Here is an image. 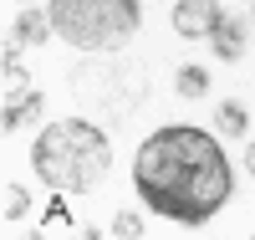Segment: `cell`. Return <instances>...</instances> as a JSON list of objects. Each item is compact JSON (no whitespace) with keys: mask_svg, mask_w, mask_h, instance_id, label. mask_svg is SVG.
<instances>
[{"mask_svg":"<svg viewBox=\"0 0 255 240\" xmlns=\"http://www.w3.org/2000/svg\"><path fill=\"white\" fill-rule=\"evenodd\" d=\"M133 184L153 215L204 225L230 200V159L204 128H158L138 148Z\"/></svg>","mask_w":255,"mask_h":240,"instance_id":"1","label":"cell"},{"mask_svg":"<svg viewBox=\"0 0 255 240\" xmlns=\"http://www.w3.org/2000/svg\"><path fill=\"white\" fill-rule=\"evenodd\" d=\"M113 164V143L97 123L87 118H61L46 123L31 143V169L61 194H87L102 184V174Z\"/></svg>","mask_w":255,"mask_h":240,"instance_id":"2","label":"cell"},{"mask_svg":"<svg viewBox=\"0 0 255 240\" xmlns=\"http://www.w3.org/2000/svg\"><path fill=\"white\" fill-rule=\"evenodd\" d=\"M72 97L87 107L92 118H108V123L133 118L148 102V72H143V61H128V56L77 61L72 67Z\"/></svg>","mask_w":255,"mask_h":240,"instance_id":"3","label":"cell"},{"mask_svg":"<svg viewBox=\"0 0 255 240\" xmlns=\"http://www.w3.org/2000/svg\"><path fill=\"white\" fill-rule=\"evenodd\" d=\"M143 5L138 0H51V31L82 51L123 46L138 31Z\"/></svg>","mask_w":255,"mask_h":240,"instance_id":"4","label":"cell"},{"mask_svg":"<svg viewBox=\"0 0 255 240\" xmlns=\"http://www.w3.org/2000/svg\"><path fill=\"white\" fill-rule=\"evenodd\" d=\"M0 82H5V107H0V128L15 133V128H26L36 113H41V92L31 72L20 67V56H5V67H0Z\"/></svg>","mask_w":255,"mask_h":240,"instance_id":"5","label":"cell"},{"mask_svg":"<svg viewBox=\"0 0 255 240\" xmlns=\"http://www.w3.org/2000/svg\"><path fill=\"white\" fill-rule=\"evenodd\" d=\"M225 10L215 5V0H174V31L184 41H204L209 31H215V20Z\"/></svg>","mask_w":255,"mask_h":240,"instance_id":"6","label":"cell"},{"mask_svg":"<svg viewBox=\"0 0 255 240\" xmlns=\"http://www.w3.org/2000/svg\"><path fill=\"white\" fill-rule=\"evenodd\" d=\"M51 36V15H41V10H26L15 20V31L5 41V56H20V46H41V41Z\"/></svg>","mask_w":255,"mask_h":240,"instance_id":"7","label":"cell"},{"mask_svg":"<svg viewBox=\"0 0 255 240\" xmlns=\"http://www.w3.org/2000/svg\"><path fill=\"white\" fill-rule=\"evenodd\" d=\"M209 46H215L220 61H240L245 56V26H240L235 15H220L215 31H209Z\"/></svg>","mask_w":255,"mask_h":240,"instance_id":"8","label":"cell"},{"mask_svg":"<svg viewBox=\"0 0 255 240\" xmlns=\"http://www.w3.org/2000/svg\"><path fill=\"white\" fill-rule=\"evenodd\" d=\"M215 123H220L225 138H240V133H245V107H240V102H220V107H215Z\"/></svg>","mask_w":255,"mask_h":240,"instance_id":"9","label":"cell"},{"mask_svg":"<svg viewBox=\"0 0 255 240\" xmlns=\"http://www.w3.org/2000/svg\"><path fill=\"white\" fill-rule=\"evenodd\" d=\"M174 87H179L184 97H204V92H209V72H204V67H179Z\"/></svg>","mask_w":255,"mask_h":240,"instance_id":"10","label":"cell"},{"mask_svg":"<svg viewBox=\"0 0 255 240\" xmlns=\"http://www.w3.org/2000/svg\"><path fill=\"white\" fill-rule=\"evenodd\" d=\"M0 210H5V220H20V215L31 210L26 189H20V184H5V194H0Z\"/></svg>","mask_w":255,"mask_h":240,"instance_id":"11","label":"cell"},{"mask_svg":"<svg viewBox=\"0 0 255 240\" xmlns=\"http://www.w3.org/2000/svg\"><path fill=\"white\" fill-rule=\"evenodd\" d=\"M113 235H118V240H138V235H143V220H138L133 210H118V215H113Z\"/></svg>","mask_w":255,"mask_h":240,"instance_id":"12","label":"cell"},{"mask_svg":"<svg viewBox=\"0 0 255 240\" xmlns=\"http://www.w3.org/2000/svg\"><path fill=\"white\" fill-rule=\"evenodd\" d=\"M51 230H72V220H67V210H61V205H51V215L41 220V235H51Z\"/></svg>","mask_w":255,"mask_h":240,"instance_id":"13","label":"cell"},{"mask_svg":"<svg viewBox=\"0 0 255 240\" xmlns=\"http://www.w3.org/2000/svg\"><path fill=\"white\" fill-rule=\"evenodd\" d=\"M245 169H250V179H255V143L245 148Z\"/></svg>","mask_w":255,"mask_h":240,"instance_id":"14","label":"cell"}]
</instances>
